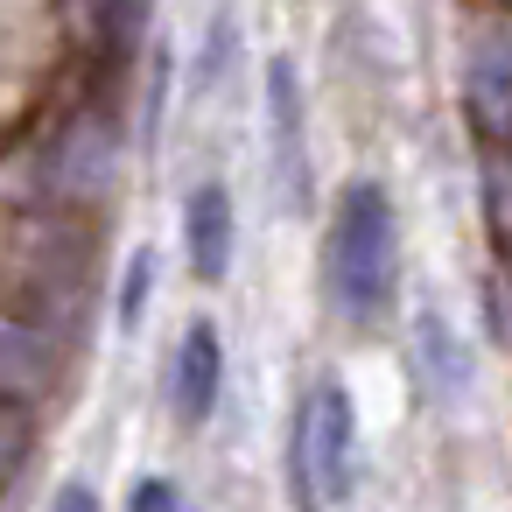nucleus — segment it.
Returning a JSON list of instances; mask_svg holds the SVG:
<instances>
[{
	"mask_svg": "<svg viewBox=\"0 0 512 512\" xmlns=\"http://www.w3.org/2000/svg\"><path fill=\"white\" fill-rule=\"evenodd\" d=\"M232 246H239V232H232V190L225 183H197L183 197V253H190V274L204 288H218L232 274Z\"/></svg>",
	"mask_w": 512,
	"mask_h": 512,
	"instance_id": "5",
	"label": "nucleus"
},
{
	"mask_svg": "<svg viewBox=\"0 0 512 512\" xmlns=\"http://www.w3.org/2000/svg\"><path fill=\"white\" fill-rule=\"evenodd\" d=\"M218 393H225V344H218V323H190L183 344H176V358H169V400H176V414L197 428V421H211Z\"/></svg>",
	"mask_w": 512,
	"mask_h": 512,
	"instance_id": "6",
	"label": "nucleus"
},
{
	"mask_svg": "<svg viewBox=\"0 0 512 512\" xmlns=\"http://www.w3.org/2000/svg\"><path fill=\"white\" fill-rule=\"evenodd\" d=\"M414 358H421V379H428L442 400H456V393L470 386V351L456 344V330H449L435 309H421V323H414Z\"/></svg>",
	"mask_w": 512,
	"mask_h": 512,
	"instance_id": "7",
	"label": "nucleus"
},
{
	"mask_svg": "<svg viewBox=\"0 0 512 512\" xmlns=\"http://www.w3.org/2000/svg\"><path fill=\"white\" fill-rule=\"evenodd\" d=\"M127 512H183V491L169 477H141L134 498H127Z\"/></svg>",
	"mask_w": 512,
	"mask_h": 512,
	"instance_id": "11",
	"label": "nucleus"
},
{
	"mask_svg": "<svg viewBox=\"0 0 512 512\" xmlns=\"http://www.w3.org/2000/svg\"><path fill=\"white\" fill-rule=\"evenodd\" d=\"M393 267H400V232H393V197L358 176L337 190V218L323 239V295L344 323H379L393 302Z\"/></svg>",
	"mask_w": 512,
	"mask_h": 512,
	"instance_id": "1",
	"label": "nucleus"
},
{
	"mask_svg": "<svg viewBox=\"0 0 512 512\" xmlns=\"http://www.w3.org/2000/svg\"><path fill=\"white\" fill-rule=\"evenodd\" d=\"M470 113H477L484 134L512 127V50L477 43V57H470Z\"/></svg>",
	"mask_w": 512,
	"mask_h": 512,
	"instance_id": "8",
	"label": "nucleus"
},
{
	"mask_svg": "<svg viewBox=\"0 0 512 512\" xmlns=\"http://www.w3.org/2000/svg\"><path fill=\"white\" fill-rule=\"evenodd\" d=\"M43 197L50 204H99L113 183H120V134L99 120V113H78L57 127L50 155H43Z\"/></svg>",
	"mask_w": 512,
	"mask_h": 512,
	"instance_id": "3",
	"label": "nucleus"
},
{
	"mask_svg": "<svg viewBox=\"0 0 512 512\" xmlns=\"http://www.w3.org/2000/svg\"><path fill=\"white\" fill-rule=\"evenodd\" d=\"M351 463H358V414L344 379H323L288 428V491L295 512H330L351 498Z\"/></svg>",
	"mask_w": 512,
	"mask_h": 512,
	"instance_id": "2",
	"label": "nucleus"
},
{
	"mask_svg": "<svg viewBox=\"0 0 512 512\" xmlns=\"http://www.w3.org/2000/svg\"><path fill=\"white\" fill-rule=\"evenodd\" d=\"M50 512H99V498H92V484H64L50 498Z\"/></svg>",
	"mask_w": 512,
	"mask_h": 512,
	"instance_id": "12",
	"label": "nucleus"
},
{
	"mask_svg": "<svg viewBox=\"0 0 512 512\" xmlns=\"http://www.w3.org/2000/svg\"><path fill=\"white\" fill-rule=\"evenodd\" d=\"M148 288H155V253H134V260H127V274H120V330H134V323H141Z\"/></svg>",
	"mask_w": 512,
	"mask_h": 512,
	"instance_id": "10",
	"label": "nucleus"
},
{
	"mask_svg": "<svg viewBox=\"0 0 512 512\" xmlns=\"http://www.w3.org/2000/svg\"><path fill=\"white\" fill-rule=\"evenodd\" d=\"M267 134H274V190L288 211L309 204V127H302V71L288 57L267 64Z\"/></svg>",
	"mask_w": 512,
	"mask_h": 512,
	"instance_id": "4",
	"label": "nucleus"
},
{
	"mask_svg": "<svg viewBox=\"0 0 512 512\" xmlns=\"http://www.w3.org/2000/svg\"><path fill=\"white\" fill-rule=\"evenodd\" d=\"M71 22L85 36H106L113 50H127L141 36V22H148V0H71Z\"/></svg>",
	"mask_w": 512,
	"mask_h": 512,
	"instance_id": "9",
	"label": "nucleus"
}]
</instances>
